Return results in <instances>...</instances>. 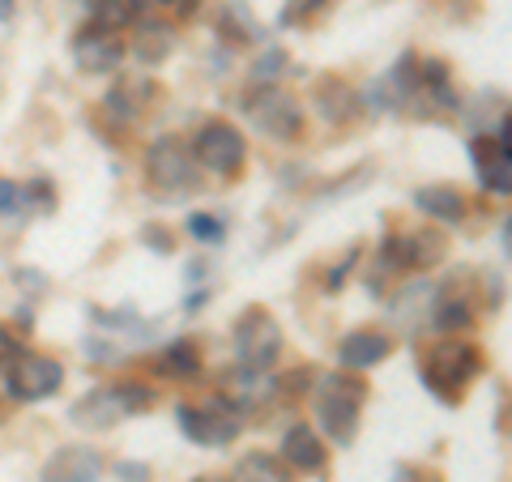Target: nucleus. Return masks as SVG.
<instances>
[{
    "label": "nucleus",
    "instance_id": "f257e3e1",
    "mask_svg": "<svg viewBox=\"0 0 512 482\" xmlns=\"http://www.w3.org/2000/svg\"><path fill=\"white\" fill-rule=\"evenodd\" d=\"M474 376H483V350L474 342H461V337H444L423 359V384L440 401H457L461 389L474 384Z\"/></svg>",
    "mask_w": 512,
    "mask_h": 482
},
{
    "label": "nucleus",
    "instance_id": "f03ea898",
    "mask_svg": "<svg viewBox=\"0 0 512 482\" xmlns=\"http://www.w3.org/2000/svg\"><path fill=\"white\" fill-rule=\"evenodd\" d=\"M367 401V384L359 376L346 372H329L316 389V419L325 427V436L333 444H350L359 431V410Z\"/></svg>",
    "mask_w": 512,
    "mask_h": 482
},
{
    "label": "nucleus",
    "instance_id": "7ed1b4c3",
    "mask_svg": "<svg viewBox=\"0 0 512 482\" xmlns=\"http://www.w3.org/2000/svg\"><path fill=\"white\" fill-rule=\"evenodd\" d=\"M235 355L248 372H269L282 355V325L265 308H248L235 320Z\"/></svg>",
    "mask_w": 512,
    "mask_h": 482
},
{
    "label": "nucleus",
    "instance_id": "20e7f679",
    "mask_svg": "<svg viewBox=\"0 0 512 482\" xmlns=\"http://www.w3.org/2000/svg\"><path fill=\"white\" fill-rule=\"evenodd\" d=\"M192 154H197V163L214 175H239L248 163V141L239 133L235 124L227 120H210L201 124L197 141H192Z\"/></svg>",
    "mask_w": 512,
    "mask_h": 482
},
{
    "label": "nucleus",
    "instance_id": "39448f33",
    "mask_svg": "<svg viewBox=\"0 0 512 482\" xmlns=\"http://www.w3.org/2000/svg\"><path fill=\"white\" fill-rule=\"evenodd\" d=\"M244 111H248V120L261 128L265 137H274V141H295L303 133V111H299V103L286 90H278V86H256L248 94Z\"/></svg>",
    "mask_w": 512,
    "mask_h": 482
},
{
    "label": "nucleus",
    "instance_id": "423d86ee",
    "mask_svg": "<svg viewBox=\"0 0 512 482\" xmlns=\"http://www.w3.org/2000/svg\"><path fill=\"white\" fill-rule=\"evenodd\" d=\"M175 419H180L184 436L201 448H222L244 431V419H239V410L231 401H218V406H180Z\"/></svg>",
    "mask_w": 512,
    "mask_h": 482
},
{
    "label": "nucleus",
    "instance_id": "0eeeda50",
    "mask_svg": "<svg viewBox=\"0 0 512 482\" xmlns=\"http://www.w3.org/2000/svg\"><path fill=\"white\" fill-rule=\"evenodd\" d=\"M146 175H150V188L158 192H188L197 188V154L180 137H163L154 141V150L146 158Z\"/></svg>",
    "mask_w": 512,
    "mask_h": 482
},
{
    "label": "nucleus",
    "instance_id": "6e6552de",
    "mask_svg": "<svg viewBox=\"0 0 512 482\" xmlns=\"http://www.w3.org/2000/svg\"><path fill=\"white\" fill-rule=\"evenodd\" d=\"M64 384V367L52 355H18L9 367V393L18 401H43L60 393Z\"/></svg>",
    "mask_w": 512,
    "mask_h": 482
},
{
    "label": "nucleus",
    "instance_id": "1a4fd4ad",
    "mask_svg": "<svg viewBox=\"0 0 512 482\" xmlns=\"http://www.w3.org/2000/svg\"><path fill=\"white\" fill-rule=\"evenodd\" d=\"M124 52L128 47L120 39V30H107V26H94V22L77 30V39H73V56L86 73H116Z\"/></svg>",
    "mask_w": 512,
    "mask_h": 482
},
{
    "label": "nucleus",
    "instance_id": "9d476101",
    "mask_svg": "<svg viewBox=\"0 0 512 482\" xmlns=\"http://www.w3.org/2000/svg\"><path fill=\"white\" fill-rule=\"evenodd\" d=\"M444 256H448V239L440 231H410L384 244V261H393L397 269H431Z\"/></svg>",
    "mask_w": 512,
    "mask_h": 482
},
{
    "label": "nucleus",
    "instance_id": "9b49d317",
    "mask_svg": "<svg viewBox=\"0 0 512 482\" xmlns=\"http://www.w3.org/2000/svg\"><path fill=\"white\" fill-rule=\"evenodd\" d=\"M470 158L478 167V180L491 192H512V146H504L500 137H474Z\"/></svg>",
    "mask_w": 512,
    "mask_h": 482
},
{
    "label": "nucleus",
    "instance_id": "f8f14e48",
    "mask_svg": "<svg viewBox=\"0 0 512 482\" xmlns=\"http://www.w3.org/2000/svg\"><path fill=\"white\" fill-rule=\"evenodd\" d=\"M124 393H120V384H107V389H94L86 393L82 401L73 406V423L77 427H90V431H107V427H116L124 419Z\"/></svg>",
    "mask_w": 512,
    "mask_h": 482
},
{
    "label": "nucleus",
    "instance_id": "ddd939ff",
    "mask_svg": "<svg viewBox=\"0 0 512 482\" xmlns=\"http://www.w3.org/2000/svg\"><path fill=\"white\" fill-rule=\"evenodd\" d=\"M99 474H103V457L86 444H73L47 461L43 482H99Z\"/></svg>",
    "mask_w": 512,
    "mask_h": 482
},
{
    "label": "nucleus",
    "instance_id": "4468645a",
    "mask_svg": "<svg viewBox=\"0 0 512 482\" xmlns=\"http://www.w3.org/2000/svg\"><path fill=\"white\" fill-rule=\"evenodd\" d=\"M393 355V337L389 333H376V329H363V333H350L346 342L338 346V359L350 372H367Z\"/></svg>",
    "mask_w": 512,
    "mask_h": 482
},
{
    "label": "nucleus",
    "instance_id": "2eb2a0df",
    "mask_svg": "<svg viewBox=\"0 0 512 482\" xmlns=\"http://www.w3.org/2000/svg\"><path fill=\"white\" fill-rule=\"evenodd\" d=\"M316 107L329 124H350V120H359L363 99H359L355 86L342 82V77H325V82L316 86Z\"/></svg>",
    "mask_w": 512,
    "mask_h": 482
},
{
    "label": "nucleus",
    "instance_id": "dca6fc26",
    "mask_svg": "<svg viewBox=\"0 0 512 482\" xmlns=\"http://www.w3.org/2000/svg\"><path fill=\"white\" fill-rule=\"evenodd\" d=\"M282 461L295 465V470H325V444H320V436L312 427H291L282 436Z\"/></svg>",
    "mask_w": 512,
    "mask_h": 482
},
{
    "label": "nucleus",
    "instance_id": "f3484780",
    "mask_svg": "<svg viewBox=\"0 0 512 482\" xmlns=\"http://www.w3.org/2000/svg\"><path fill=\"white\" fill-rule=\"evenodd\" d=\"M414 205H419L423 214L440 218V222H461L466 218V192L453 188V184H427L414 192Z\"/></svg>",
    "mask_w": 512,
    "mask_h": 482
},
{
    "label": "nucleus",
    "instance_id": "a211bd4d",
    "mask_svg": "<svg viewBox=\"0 0 512 482\" xmlns=\"http://www.w3.org/2000/svg\"><path fill=\"white\" fill-rule=\"evenodd\" d=\"M231 482H295L291 465L274 453H248L244 461L231 470Z\"/></svg>",
    "mask_w": 512,
    "mask_h": 482
},
{
    "label": "nucleus",
    "instance_id": "6ab92c4d",
    "mask_svg": "<svg viewBox=\"0 0 512 482\" xmlns=\"http://www.w3.org/2000/svg\"><path fill=\"white\" fill-rule=\"evenodd\" d=\"M158 372H163L167 380H197L201 376V355L192 342H171L163 355H158Z\"/></svg>",
    "mask_w": 512,
    "mask_h": 482
},
{
    "label": "nucleus",
    "instance_id": "aec40b11",
    "mask_svg": "<svg viewBox=\"0 0 512 482\" xmlns=\"http://www.w3.org/2000/svg\"><path fill=\"white\" fill-rule=\"evenodd\" d=\"M171 47H175V35H171V26H141V35H137V56L146 60V64H158V60H167L171 56Z\"/></svg>",
    "mask_w": 512,
    "mask_h": 482
},
{
    "label": "nucleus",
    "instance_id": "412c9836",
    "mask_svg": "<svg viewBox=\"0 0 512 482\" xmlns=\"http://www.w3.org/2000/svg\"><path fill=\"white\" fill-rule=\"evenodd\" d=\"M137 94H146V86H141V82L116 86V90L107 94V111H111V116H116L120 124H133V120L141 116V107H146V103H137Z\"/></svg>",
    "mask_w": 512,
    "mask_h": 482
},
{
    "label": "nucleus",
    "instance_id": "4be33fe9",
    "mask_svg": "<svg viewBox=\"0 0 512 482\" xmlns=\"http://www.w3.org/2000/svg\"><path fill=\"white\" fill-rule=\"evenodd\" d=\"M470 320H474V312H470L466 299H444L440 312H436V329L440 333H457V329H470Z\"/></svg>",
    "mask_w": 512,
    "mask_h": 482
},
{
    "label": "nucleus",
    "instance_id": "5701e85b",
    "mask_svg": "<svg viewBox=\"0 0 512 482\" xmlns=\"http://www.w3.org/2000/svg\"><path fill=\"white\" fill-rule=\"evenodd\" d=\"M188 235H192V239H201V244H222L227 227H222L214 214H188Z\"/></svg>",
    "mask_w": 512,
    "mask_h": 482
},
{
    "label": "nucleus",
    "instance_id": "b1692460",
    "mask_svg": "<svg viewBox=\"0 0 512 482\" xmlns=\"http://www.w3.org/2000/svg\"><path fill=\"white\" fill-rule=\"evenodd\" d=\"M218 26H222V30H231V39H256V35H261V30H256V26L244 18V5H239V0H231Z\"/></svg>",
    "mask_w": 512,
    "mask_h": 482
},
{
    "label": "nucleus",
    "instance_id": "393cba45",
    "mask_svg": "<svg viewBox=\"0 0 512 482\" xmlns=\"http://www.w3.org/2000/svg\"><path fill=\"white\" fill-rule=\"evenodd\" d=\"M282 64H286V52H282V47H269V52L252 64V77H256L261 86H274L278 73H282Z\"/></svg>",
    "mask_w": 512,
    "mask_h": 482
},
{
    "label": "nucleus",
    "instance_id": "a878e982",
    "mask_svg": "<svg viewBox=\"0 0 512 482\" xmlns=\"http://www.w3.org/2000/svg\"><path fill=\"white\" fill-rule=\"evenodd\" d=\"M22 197H26V192H22L18 184H13V180H0V214L18 210V205H22Z\"/></svg>",
    "mask_w": 512,
    "mask_h": 482
},
{
    "label": "nucleus",
    "instance_id": "bb28decb",
    "mask_svg": "<svg viewBox=\"0 0 512 482\" xmlns=\"http://www.w3.org/2000/svg\"><path fill=\"white\" fill-rule=\"evenodd\" d=\"M13 359H18V337L0 325V363H13Z\"/></svg>",
    "mask_w": 512,
    "mask_h": 482
},
{
    "label": "nucleus",
    "instance_id": "cd10ccee",
    "mask_svg": "<svg viewBox=\"0 0 512 482\" xmlns=\"http://www.w3.org/2000/svg\"><path fill=\"white\" fill-rule=\"evenodd\" d=\"M146 244H150V248H158V252H175L171 235H167L163 227H146Z\"/></svg>",
    "mask_w": 512,
    "mask_h": 482
},
{
    "label": "nucleus",
    "instance_id": "c85d7f7f",
    "mask_svg": "<svg viewBox=\"0 0 512 482\" xmlns=\"http://www.w3.org/2000/svg\"><path fill=\"white\" fill-rule=\"evenodd\" d=\"M355 261H359V252H350V256H346V261H342L338 269H333V273H329V291H338V286L346 282V273H350V265H355Z\"/></svg>",
    "mask_w": 512,
    "mask_h": 482
},
{
    "label": "nucleus",
    "instance_id": "c756f323",
    "mask_svg": "<svg viewBox=\"0 0 512 482\" xmlns=\"http://www.w3.org/2000/svg\"><path fill=\"white\" fill-rule=\"evenodd\" d=\"M120 474H124L128 482H146L150 470H146V465H120Z\"/></svg>",
    "mask_w": 512,
    "mask_h": 482
},
{
    "label": "nucleus",
    "instance_id": "7c9ffc66",
    "mask_svg": "<svg viewBox=\"0 0 512 482\" xmlns=\"http://www.w3.org/2000/svg\"><path fill=\"white\" fill-rule=\"evenodd\" d=\"M13 18V0H0V22H9Z\"/></svg>",
    "mask_w": 512,
    "mask_h": 482
},
{
    "label": "nucleus",
    "instance_id": "2f4dec72",
    "mask_svg": "<svg viewBox=\"0 0 512 482\" xmlns=\"http://www.w3.org/2000/svg\"><path fill=\"white\" fill-rule=\"evenodd\" d=\"M504 252L512 256V218H508V227H504Z\"/></svg>",
    "mask_w": 512,
    "mask_h": 482
},
{
    "label": "nucleus",
    "instance_id": "473e14b6",
    "mask_svg": "<svg viewBox=\"0 0 512 482\" xmlns=\"http://www.w3.org/2000/svg\"><path fill=\"white\" fill-rule=\"evenodd\" d=\"M154 5H184V0H154Z\"/></svg>",
    "mask_w": 512,
    "mask_h": 482
},
{
    "label": "nucleus",
    "instance_id": "72a5a7b5",
    "mask_svg": "<svg viewBox=\"0 0 512 482\" xmlns=\"http://www.w3.org/2000/svg\"><path fill=\"white\" fill-rule=\"evenodd\" d=\"M303 5H325V0H303Z\"/></svg>",
    "mask_w": 512,
    "mask_h": 482
}]
</instances>
